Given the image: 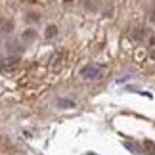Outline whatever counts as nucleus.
I'll use <instances>...</instances> for the list:
<instances>
[{
	"instance_id": "obj_1",
	"label": "nucleus",
	"mask_w": 155,
	"mask_h": 155,
	"mask_svg": "<svg viewBox=\"0 0 155 155\" xmlns=\"http://www.w3.org/2000/svg\"><path fill=\"white\" fill-rule=\"evenodd\" d=\"M81 77L86 79V81H96V79L102 77V67H100V65H94V63L84 65V67L81 69Z\"/></svg>"
},
{
	"instance_id": "obj_2",
	"label": "nucleus",
	"mask_w": 155,
	"mask_h": 155,
	"mask_svg": "<svg viewBox=\"0 0 155 155\" xmlns=\"http://www.w3.org/2000/svg\"><path fill=\"white\" fill-rule=\"evenodd\" d=\"M21 59L19 56H10V58H4L2 61H0V71H6V73H10V71H15L19 67Z\"/></svg>"
},
{
	"instance_id": "obj_3",
	"label": "nucleus",
	"mask_w": 155,
	"mask_h": 155,
	"mask_svg": "<svg viewBox=\"0 0 155 155\" xmlns=\"http://www.w3.org/2000/svg\"><path fill=\"white\" fill-rule=\"evenodd\" d=\"M14 31V21L12 19H2L0 17V35H8Z\"/></svg>"
},
{
	"instance_id": "obj_4",
	"label": "nucleus",
	"mask_w": 155,
	"mask_h": 155,
	"mask_svg": "<svg viewBox=\"0 0 155 155\" xmlns=\"http://www.w3.org/2000/svg\"><path fill=\"white\" fill-rule=\"evenodd\" d=\"M144 37H146V29L144 27L132 29V40H144Z\"/></svg>"
},
{
	"instance_id": "obj_5",
	"label": "nucleus",
	"mask_w": 155,
	"mask_h": 155,
	"mask_svg": "<svg viewBox=\"0 0 155 155\" xmlns=\"http://www.w3.org/2000/svg\"><path fill=\"white\" fill-rule=\"evenodd\" d=\"M21 38L25 40V42H29V40H35V38H37V31H35V29H27V31H23Z\"/></svg>"
},
{
	"instance_id": "obj_6",
	"label": "nucleus",
	"mask_w": 155,
	"mask_h": 155,
	"mask_svg": "<svg viewBox=\"0 0 155 155\" xmlns=\"http://www.w3.org/2000/svg\"><path fill=\"white\" fill-rule=\"evenodd\" d=\"M56 35H58V27L56 25H48V27H46V31H44V37L46 38H54Z\"/></svg>"
},
{
	"instance_id": "obj_7",
	"label": "nucleus",
	"mask_w": 155,
	"mask_h": 155,
	"mask_svg": "<svg viewBox=\"0 0 155 155\" xmlns=\"http://www.w3.org/2000/svg\"><path fill=\"white\" fill-rule=\"evenodd\" d=\"M58 107H75V102L73 100H65V98H61L58 102Z\"/></svg>"
},
{
	"instance_id": "obj_8",
	"label": "nucleus",
	"mask_w": 155,
	"mask_h": 155,
	"mask_svg": "<svg viewBox=\"0 0 155 155\" xmlns=\"http://www.w3.org/2000/svg\"><path fill=\"white\" fill-rule=\"evenodd\" d=\"M147 19H150V23H155V2H153V6H151L150 14H147Z\"/></svg>"
},
{
	"instance_id": "obj_9",
	"label": "nucleus",
	"mask_w": 155,
	"mask_h": 155,
	"mask_svg": "<svg viewBox=\"0 0 155 155\" xmlns=\"http://www.w3.org/2000/svg\"><path fill=\"white\" fill-rule=\"evenodd\" d=\"M8 48H12L14 52H21V46L17 44V42H8Z\"/></svg>"
},
{
	"instance_id": "obj_10",
	"label": "nucleus",
	"mask_w": 155,
	"mask_h": 155,
	"mask_svg": "<svg viewBox=\"0 0 155 155\" xmlns=\"http://www.w3.org/2000/svg\"><path fill=\"white\" fill-rule=\"evenodd\" d=\"M147 46H150V48H153V46H155V33L147 38Z\"/></svg>"
},
{
	"instance_id": "obj_11",
	"label": "nucleus",
	"mask_w": 155,
	"mask_h": 155,
	"mask_svg": "<svg viewBox=\"0 0 155 155\" xmlns=\"http://www.w3.org/2000/svg\"><path fill=\"white\" fill-rule=\"evenodd\" d=\"M27 17H29V21H37L38 17H40V15H38V14H29Z\"/></svg>"
},
{
	"instance_id": "obj_12",
	"label": "nucleus",
	"mask_w": 155,
	"mask_h": 155,
	"mask_svg": "<svg viewBox=\"0 0 155 155\" xmlns=\"http://www.w3.org/2000/svg\"><path fill=\"white\" fill-rule=\"evenodd\" d=\"M150 58L155 59V46H153V48H150Z\"/></svg>"
},
{
	"instance_id": "obj_13",
	"label": "nucleus",
	"mask_w": 155,
	"mask_h": 155,
	"mask_svg": "<svg viewBox=\"0 0 155 155\" xmlns=\"http://www.w3.org/2000/svg\"><path fill=\"white\" fill-rule=\"evenodd\" d=\"M86 155H96V153H86Z\"/></svg>"
}]
</instances>
